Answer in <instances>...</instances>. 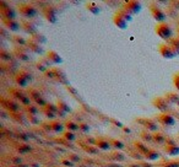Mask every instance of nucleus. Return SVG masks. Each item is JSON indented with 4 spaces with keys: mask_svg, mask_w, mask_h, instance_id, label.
<instances>
[{
    "mask_svg": "<svg viewBox=\"0 0 179 167\" xmlns=\"http://www.w3.org/2000/svg\"><path fill=\"white\" fill-rule=\"evenodd\" d=\"M131 20H133V16H131L129 12H126L124 9L117 11L115 15H114V17H113L114 25H115L118 28H120V30L128 28V25H129V22Z\"/></svg>",
    "mask_w": 179,
    "mask_h": 167,
    "instance_id": "nucleus-1",
    "label": "nucleus"
},
{
    "mask_svg": "<svg viewBox=\"0 0 179 167\" xmlns=\"http://www.w3.org/2000/svg\"><path fill=\"white\" fill-rule=\"evenodd\" d=\"M155 31H156L157 36H159L162 40L171 41V40L173 38V37H172V36H173V30H172V27H171L168 23H166V22L158 23V25L156 26Z\"/></svg>",
    "mask_w": 179,
    "mask_h": 167,
    "instance_id": "nucleus-2",
    "label": "nucleus"
},
{
    "mask_svg": "<svg viewBox=\"0 0 179 167\" xmlns=\"http://www.w3.org/2000/svg\"><path fill=\"white\" fill-rule=\"evenodd\" d=\"M9 93H10L15 100H17L21 104H23L25 107H26V106L32 104V100H31L30 95H26L23 91H21L20 88H15V87H12V88H10V90H9Z\"/></svg>",
    "mask_w": 179,
    "mask_h": 167,
    "instance_id": "nucleus-3",
    "label": "nucleus"
},
{
    "mask_svg": "<svg viewBox=\"0 0 179 167\" xmlns=\"http://www.w3.org/2000/svg\"><path fill=\"white\" fill-rule=\"evenodd\" d=\"M19 12L27 19H33L38 15L37 7L33 6L32 4H20L19 5Z\"/></svg>",
    "mask_w": 179,
    "mask_h": 167,
    "instance_id": "nucleus-4",
    "label": "nucleus"
},
{
    "mask_svg": "<svg viewBox=\"0 0 179 167\" xmlns=\"http://www.w3.org/2000/svg\"><path fill=\"white\" fill-rule=\"evenodd\" d=\"M31 81H32V75H31V73H28L26 70H20L15 75V83L20 87H27L31 84Z\"/></svg>",
    "mask_w": 179,
    "mask_h": 167,
    "instance_id": "nucleus-5",
    "label": "nucleus"
},
{
    "mask_svg": "<svg viewBox=\"0 0 179 167\" xmlns=\"http://www.w3.org/2000/svg\"><path fill=\"white\" fill-rule=\"evenodd\" d=\"M158 50H159V53H161V55H162L163 58H166V59H173V58L178 57L177 52L174 50V48H173L169 43H163V44H161Z\"/></svg>",
    "mask_w": 179,
    "mask_h": 167,
    "instance_id": "nucleus-6",
    "label": "nucleus"
},
{
    "mask_svg": "<svg viewBox=\"0 0 179 167\" xmlns=\"http://www.w3.org/2000/svg\"><path fill=\"white\" fill-rule=\"evenodd\" d=\"M0 14L2 16V20H16V12L12 7L6 5L5 1L0 2Z\"/></svg>",
    "mask_w": 179,
    "mask_h": 167,
    "instance_id": "nucleus-7",
    "label": "nucleus"
},
{
    "mask_svg": "<svg viewBox=\"0 0 179 167\" xmlns=\"http://www.w3.org/2000/svg\"><path fill=\"white\" fill-rule=\"evenodd\" d=\"M141 9H142L141 2H140V1H136V0H130V1L125 2V5H124V10H125L126 12H129L131 16L139 14L140 11H141Z\"/></svg>",
    "mask_w": 179,
    "mask_h": 167,
    "instance_id": "nucleus-8",
    "label": "nucleus"
},
{
    "mask_svg": "<svg viewBox=\"0 0 179 167\" xmlns=\"http://www.w3.org/2000/svg\"><path fill=\"white\" fill-rule=\"evenodd\" d=\"M43 12H44V17L50 23H55L58 21V10L53 5H48Z\"/></svg>",
    "mask_w": 179,
    "mask_h": 167,
    "instance_id": "nucleus-9",
    "label": "nucleus"
},
{
    "mask_svg": "<svg viewBox=\"0 0 179 167\" xmlns=\"http://www.w3.org/2000/svg\"><path fill=\"white\" fill-rule=\"evenodd\" d=\"M28 95H30L31 100H32V101H35V103L37 104V106H40L42 108H43V107H45V104L48 103V102L43 98V96L40 95V91H38V90H36V88H31V90L28 91Z\"/></svg>",
    "mask_w": 179,
    "mask_h": 167,
    "instance_id": "nucleus-10",
    "label": "nucleus"
},
{
    "mask_svg": "<svg viewBox=\"0 0 179 167\" xmlns=\"http://www.w3.org/2000/svg\"><path fill=\"white\" fill-rule=\"evenodd\" d=\"M42 109H43V113L45 114V117L49 118V119H54L58 116V113H59L58 106L53 103H47L45 107H43Z\"/></svg>",
    "mask_w": 179,
    "mask_h": 167,
    "instance_id": "nucleus-11",
    "label": "nucleus"
},
{
    "mask_svg": "<svg viewBox=\"0 0 179 167\" xmlns=\"http://www.w3.org/2000/svg\"><path fill=\"white\" fill-rule=\"evenodd\" d=\"M1 104L4 106V108H6L11 113H16L20 109L19 102H16V101H14L11 98H1Z\"/></svg>",
    "mask_w": 179,
    "mask_h": 167,
    "instance_id": "nucleus-12",
    "label": "nucleus"
},
{
    "mask_svg": "<svg viewBox=\"0 0 179 167\" xmlns=\"http://www.w3.org/2000/svg\"><path fill=\"white\" fill-rule=\"evenodd\" d=\"M153 104H155V107L159 109L162 113H167L166 111L169 108V102H168V100L166 98V97H156L155 100H153Z\"/></svg>",
    "mask_w": 179,
    "mask_h": 167,
    "instance_id": "nucleus-13",
    "label": "nucleus"
},
{
    "mask_svg": "<svg viewBox=\"0 0 179 167\" xmlns=\"http://www.w3.org/2000/svg\"><path fill=\"white\" fill-rule=\"evenodd\" d=\"M151 14H152V16H153V19L159 22V23H162V22H164L166 20V14H164V11L158 7V6H156V5H152L151 6Z\"/></svg>",
    "mask_w": 179,
    "mask_h": 167,
    "instance_id": "nucleus-14",
    "label": "nucleus"
},
{
    "mask_svg": "<svg viewBox=\"0 0 179 167\" xmlns=\"http://www.w3.org/2000/svg\"><path fill=\"white\" fill-rule=\"evenodd\" d=\"M157 121L163 125L172 126V125L176 124V118L172 114H168V113H161L158 117H157Z\"/></svg>",
    "mask_w": 179,
    "mask_h": 167,
    "instance_id": "nucleus-15",
    "label": "nucleus"
},
{
    "mask_svg": "<svg viewBox=\"0 0 179 167\" xmlns=\"http://www.w3.org/2000/svg\"><path fill=\"white\" fill-rule=\"evenodd\" d=\"M95 146H97L102 151H107L112 147V143H111V140H108L106 138H98L95 140Z\"/></svg>",
    "mask_w": 179,
    "mask_h": 167,
    "instance_id": "nucleus-16",
    "label": "nucleus"
},
{
    "mask_svg": "<svg viewBox=\"0 0 179 167\" xmlns=\"http://www.w3.org/2000/svg\"><path fill=\"white\" fill-rule=\"evenodd\" d=\"M45 58L49 60L50 64H61V63H63V58L59 55V53L55 52V50H49V52H47Z\"/></svg>",
    "mask_w": 179,
    "mask_h": 167,
    "instance_id": "nucleus-17",
    "label": "nucleus"
},
{
    "mask_svg": "<svg viewBox=\"0 0 179 167\" xmlns=\"http://www.w3.org/2000/svg\"><path fill=\"white\" fill-rule=\"evenodd\" d=\"M138 121L147 129V131H155L156 133L158 129V124L152 119H138Z\"/></svg>",
    "mask_w": 179,
    "mask_h": 167,
    "instance_id": "nucleus-18",
    "label": "nucleus"
},
{
    "mask_svg": "<svg viewBox=\"0 0 179 167\" xmlns=\"http://www.w3.org/2000/svg\"><path fill=\"white\" fill-rule=\"evenodd\" d=\"M2 22H4L5 27H6L7 30L12 31V32H17L21 27H22L16 20H2Z\"/></svg>",
    "mask_w": 179,
    "mask_h": 167,
    "instance_id": "nucleus-19",
    "label": "nucleus"
},
{
    "mask_svg": "<svg viewBox=\"0 0 179 167\" xmlns=\"http://www.w3.org/2000/svg\"><path fill=\"white\" fill-rule=\"evenodd\" d=\"M27 48L31 50V52H33V53H36V54H42L43 53V49H42V45H40V43H37V42L32 41L31 38L27 41Z\"/></svg>",
    "mask_w": 179,
    "mask_h": 167,
    "instance_id": "nucleus-20",
    "label": "nucleus"
},
{
    "mask_svg": "<svg viewBox=\"0 0 179 167\" xmlns=\"http://www.w3.org/2000/svg\"><path fill=\"white\" fill-rule=\"evenodd\" d=\"M15 55H16L20 60H23V62L30 60V53H28L27 50H25L23 47H16V49H15Z\"/></svg>",
    "mask_w": 179,
    "mask_h": 167,
    "instance_id": "nucleus-21",
    "label": "nucleus"
},
{
    "mask_svg": "<svg viewBox=\"0 0 179 167\" xmlns=\"http://www.w3.org/2000/svg\"><path fill=\"white\" fill-rule=\"evenodd\" d=\"M164 150L169 155V156H178L179 155V146L171 143V144H166L164 146Z\"/></svg>",
    "mask_w": 179,
    "mask_h": 167,
    "instance_id": "nucleus-22",
    "label": "nucleus"
},
{
    "mask_svg": "<svg viewBox=\"0 0 179 167\" xmlns=\"http://www.w3.org/2000/svg\"><path fill=\"white\" fill-rule=\"evenodd\" d=\"M57 106H58V109H59V116H61V117H64L65 116V113H69L70 111H71V108L69 107V104L66 103L65 101H61V100H59L58 102H57Z\"/></svg>",
    "mask_w": 179,
    "mask_h": 167,
    "instance_id": "nucleus-23",
    "label": "nucleus"
},
{
    "mask_svg": "<svg viewBox=\"0 0 179 167\" xmlns=\"http://www.w3.org/2000/svg\"><path fill=\"white\" fill-rule=\"evenodd\" d=\"M37 69L40 70V71H43V73H45L47 70H49V69H50V63H49V60H48L47 58H42V59L38 60V63H37Z\"/></svg>",
    "mask_w": 179,
    "mask_h": 167,
    "instance_id": "nucleus-24",
    "label": "nucleus"
},
{
    "mask_svg": "<svg viewBox=\"0 0 179 167\" xmlns=\"http://www.w3.org/2000/svg\"><path fill=\"white\" fill-rule=\"evenodd\" d=\"M50 129L53 133H63L65 129V124H63L61 122H58V121H53L50 122Z\"/></svg>",
    "mask_w": 179,
    "mask_h": 167,
    "instance_id": "nucleus-25",
    "label": "nucleus"
},
{
    "mask_svg": "<svg viewBox=\"0 0 179 167\" xmlns=\"http://www.w3.org/2000/svg\"><path fill=\"white\" fill-rule=\"evenodd\" d=\"M22 28L27 32V33H30V35H36V26L32 23V22H28V21H25V22H22Z\"/></svg>",
    "mask_w": 179,
    "mask_h": 167,
    "instance_id": "nucleus-26",
    "label": "nucleus"
},
{
    "mask_svg": "<svg viewBox=\"0 0 179 167\" xmlns=\"http://www.w3.org/2000/svg\"><path fill=\"white\" fill-rule=\"evenodd\" d=\"M145 157H146L147 161H156V160H158L159 157H161V155H159L158 151L151 150V149H150V150L145 154Z\"/></svg>",
    "mask_w": 179,
    "mask_h": 167,
    "instance_id": "nucleus-27",
    "label": "nucleus"
},
{
    "mask_svg": "<svg viewBox=\"0 0 179 167\" xmlns=\"http://www.w3.org/2000/svg\"><path fill=\"white\" fill-rule=\"evenodd\" d=\"M86 9H87L91 14H93V15H98L101 12V9L98 7V5H97L96 2H93V1L87 2V4H86Z\"/></svg>",
    "mask_w": 179,
    "mask_h": 167,
    "instance_id": "nucleus-28",
    "label": "nucleus"
},
{
    "mask_svg": "<svg viewBox=\"0 0 179 167\" xmlns=\"http://www.w3.org/2000/svg\"><path fill=\"white\" fill-rule=\"evenodd\" d=\"M65 128L68 129V131H73V133L80 130L79 123H76V122H74V121H68V122L65 123Z\"/></svg>",
    "mask_w": 179,
    "mask_h": 167,
    "instance_id": "nucleus-29",
    "label": "nucleus"
},
{
    "mask_svg": "<svg viewBox=\"0 0 179 167\" xmlns=\"http://www.w3.org/2000/svg\"><path fill=\"white\" fill-rule=\"evenodd\" d=\"M25 111L27 112L28 116H38V107L37 104H30L25 107Z\"/></svg>",
    "mask_w": 179,
    "mask_h": 167,
    "instance_id": "nucleus-30",
    "label": "nucleus"
},
{
    "mask_svg": "<svg viewBox=\"0 0 179 167\" xmlns=\"http://www.w3.org/2000/svg\"><path fill=\"white\" fill-rule=\"evenodd\" d=\"M166 98L168 100L169 103H174L179 106V95H177V93H174V92H168V93L166 95Z\"/></svg>",
    "mask_w": 179,
    "mask_h": 167,
    "instance_id": "nucleus-31",
    "label": "nucleus"
},
{
    "mask_svg": "<svg viewBox=\"0 0 179 167\" xmlns=\"http://www.w3.org/2000/svg\"><path fill=\"white\" fill-rule=\"evenodd\" d=\"M55 79L61 84H66L68 80H66V75L64 74V71H61L60 69L55 68Z\"/></svg>",
    "mask_w": 179,
    "mask_h": 167,
    "instance_id": "nucleus-32",
    "label": "nucleus"
},
{
    "mask_svg": "<svg viewBox=\"0 0 179 167\" xmlns=\"http://www.w3.org/2000/svg\"><path fill=\"white\" fill-rule=\"evenodd\" d=\"M31 40L35 42H37V43H40V45L42 44H44L45 42H47V38H45V36L44 35H42V33H36V35H33L32 37H31Z\"/></svg>",
    "mask_w": 179,
    "mask_h": 167,
    "instance_id": "nucleus-33",
    "label": "nucleus"
},
{
    "mask_svg": "<svg viewBox=\"0 0 179 167\" xmlns=\"http://www.w3.org/2000/svg\"><path fill=\"white\" fill-rule=\"evenodd\" d=\"M16 150L20 154H27V152H30L32 150V147L30 145H26V144H20V145L16 146Z\"/></svg>",
    "mask_w": 179,
    "mask_h": 167,
    "instance_id": "nucleus-34",
    "label": "nucleus"
},
{
    "mask_svg": "<svg viewBox=\"0 0 179 167\" xmlns=\"http://www.w3.org/2000/svg\"><path fill=\"white\" fill-rule=\"evenodd\" d=\"M134 144H135V147H136V149L139 150L140 152H142V154H146V152H147V151L150 150V149H148L147 146L145 145L144 143H141V141H135Z\"/></svg>",
    "mask_w": 179,
    "mask_h": 167,
    "instance_id": "nucleus-35",
    "label": "nucleus"
},
{
    "mask_svg": "<svg viewBox=\"0 0 179 167\" xmlns=\"http://www.w3.org/2000/svg\"><path fill=\"white\" fill-rule=\"evenodd\" d=\"M153 141H156V143H158V144H163L164 141H166V136L162 134V133H155L153 134Z\"/></svg>",
    "mask_w": 179,
    "mask_h": 167,
    "instance_id": "nucleus-36",
    "label": "nucleus"
},
{
    "mask_svg": "<svg viewBox=\"0 0 179 167\" xmlns=\"http://www.w3.org/2000/svg\"><path fill=\"white\" fill-rule=\"evenodd\" d=\"M64 139L65 140H68V141H75L76 140V134L75 133H73V131H65L64 133Z\"/></svg>",
    "mask_w": 179,
    "mask_h": 167,
    "instance_id": "nucleus-37",
    "label": "nucleus"
},
{
    "mask_svg": "<svg viewBox=\"0 0 179 167\" xmlns=\"http://www.w3.org/2000/svg\"><path fill=\"white\" fill-rule=\"evenodd\" d=\"M111 143H112V146H113V147H115V149H118V150H121V149L125 147L124 143L118 140V139H113V140H111Z\"/></svg>",
    "mask_w": 179,
    "mask_h": 167,
    "instance_id": "nucleus-38",
    "label": "nucleus"
},
{
    "mask_svg": "<svg viewBox=\"0 0 179 167\" xmlns=\"http://www.w3.org/2000/svg\"><path fill=\"white\" fill-rule=\"evenodd\" d=\"M169 44H171V45L174 48V50L177 52V54L179 55V36H178V37H176V38H172Z\"/></svg>",
    "mask_w": 179,
    "mask_h": 167,
    "instance_id": "nucleus-39",
    "label": "nucleus"
},
{
    "mask_svg": "<svg viewBox=\"0 0 179 167\" xmlns=\"http://www.w3.org/2000/svg\"><path fill=\"white\" fill-rule=\"evenodd\" d=\"M83 150L87 151V152H90V154H92V155H96L100 149L97 146H83Z\"/></svg>",
    "mask_w": 179,
    "mask_h": 167,
    "instance_id": "nucleus-40",
    "label": "nucleus"
},
{
    "mask_svg": "<svg viewBox=\"0 0 179 167\" xmlns=\"http://www.w3.org/2000/svg\"><path fill=\"white\" fill-rule=\"evenodd\" d=\"M141 138L146 141H153V134H150L148 131H144L141 133Z\"/></svg>",
    "mask_w": 179,
    "mask_h": 167,
    "instance_id": "nucleus-41",
    "label": "nucleus"
},
{
    "mask_svg": "<svg viewBox=\"0 0 179 167\" xmlns=\"http://www.w3.org/2000/svg\"><path fill=\"white\" fill-rule=\"evenodd\" d=\"M44 74H45V76L49 78V79H55V68H50V69L47 70Z\"/></svg>",
    "mask_w": 179,
    "mask_h": 167,
    "instance_id": "nucleus-42",
    "label": "nucleus"
},
{
    "mask_svg": "<svg viewBox=\"0 0 179 167\" xmlns=\"http://www.w3.org/2000/svg\"><path fill=\"white\" fill-rule=\"evenodd\" d=\"M0 55H1V59H2V60H9V59L11 58V54H10L9 52H6L5 49H1Z\"/></svg>",
    "mask_w": 179,
    "mask_h": 167,
    "instance_id": "nucleus-43",
    "label": "nucleus"
},
{
    "mask_svg": "<svg viewBox=\"0 0 179 167\" xmlns=\"http://www.w3.org/2000/svg\"><path fill=\"white\" fill-rule=\"evenodd\" d=\"M79 126H80V130L81 133H87V131H90V126L88 124H86V123H79Z\"/></svg>",
    "mask_w": 179,
    "mask_h": 167,
    "instance_id": "nucleus-44",
    "label": "nucleus"
},
{
    "mask_svg": "<svg viewBox=\"0 0 179 167\" xmlns=\"http://www.w3.org/2000/svg\"><path fill=\"white\" fill-rule=\"evenodd\" d=\"M61 165L64 167H74V161L71 160H66V159H63L61 160Z\"/></svg>",
    "mask_w": 179,
    "mask_h": 167,
    "instance_id": "nucleus-45",
    "label": "nucleus"
},
{
    "mask_svg": "<svg viewBox=\"0 0 179 167\" xmlns=\"http://www.w3.org/2000/svg\"><path fill=\"white\" fill-rule=\"evenodd\" d=\"M173 83H174L176 88L179 91V73H177V74L174 75V78H173Z\"/></svg>",
    "mask_w": 179,
    "mask_h": 167,
    "instance_id": "nucleus-46",
    "label": "nucleus"
},
{
    "mask_svg": "<svg viewBox=\"0 0 179 167\" xmlns=\"http://www.w3.org/2000/svg\"><path fill=\"white\" fill-rule=\"evenodd\" d=\"M112 157L115 159V160H119V161H123V160H124V155H121L120 152H114V155H113Z\"/></svg>",
    "mask_w": 179,
    "mask_h": 167,
    "instance_id": "nucleus-47",
    "label": "nucleus"
},
{
    "mask_svg": "<svg viewBox=\"0 0 179 167\" xmlns=\"http://www.w3.org/2000/svg\"><path fill=\"white\" fill-rule=\"evenodd\" d=\"M28 119H30V122L33 123V124H36V123L40 122V119L37 118V116H28Z\"/></svg>",
    "mask_w": 179,
    "mask_h": 167,
    "instance_id": "nucleus-48",
    "label": "nucleus"
},
{
    "mask_svg": "<svg viewBox=\"0 0 179 167\" xmlns=\"http://www.w3.org/2000/svg\"><path fill=\"white\" fill-rule=\"evenodd\" d=\"M164 167H179L178 162H171V164H167Z\"/></svg>",
    "mask_w": 179,
    "mask_h": 167,
    "instance_id": "nucleus-49",
    "label": "nucleus"
},
{
    "mask_svg": "<svg viewBox=\"0 0 179 167\" xmlns=\"http://www.w3.org/2000/svg\"><path fill=\"white\" fill-rule=\"evenodd\" d=\"M69 156H70V157H71V159L74 160V161H79V160H80V157H78V156H75V155H73V154H70Z\"/></svg>",
    "mask_w": 179,
    "mask_h": 167,
    "instance_id": "nucleus-50",
    "label": "nucleus"
},
{
    "mask_svg": "<svg viewBox=\"0 0 179 167\" xmlns=\"http://www.w3.org/2000/svg\"><path fill=\"white\" fill-rule=\"evenodd\" d=\"M131 167H142V166H140V165H131Z\"/></svg>",
    "mask_w": 179,
    "mask_h": 167,
    "instance_id": "nucleus-51",
    "label": "nucleus"
}]
</instances>
